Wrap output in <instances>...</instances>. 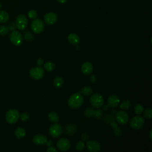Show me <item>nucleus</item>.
<instances>
[{"instance_id": "9d476101", "label": "nucleus", "mask_w": 152, "mask_h": 152, "mask_svg": "<svg viewBox=\"0 0 152 152\" xmlns=\"http://www.w3.org/2000/svg\"><path fill=\"white\" fill-rule=\"evenodd\" d=\"M44 70L41 67L32 68L29 72L30 76L35 80H40L44 76Z\"/></svg>"}, {"instance_id": "a211bd4d", "label": "nucleus", "mask_w": 152, "mask_h": 152, "mask_svg": "<svg viewBox=\"0 0 152 152\" xmlns=\"http://www.w3.org/2000/svg\"><path fill=\"white\" fill-rule=\"evenodd\" d=\"M14 135L17 138H19V139L23 138L26 135V131L24 128L22 127H19L15 131Z\"/></svg>"}, {"instance_id": "423d86ee", "label": "nucleus", "mask_w": 152, "mask_h": 152, "mask_svg": "<svg viewBox=\"0 0 152 152\" xmlns=\"http://www.w3.org/2000/svg\"><path fill=\"white\" fill-rule=\"evenodd\" d=\"M11 42L15 46H20L22 44L23 38L22 33L18 31L13 30L10 35Z\"/></svg>"}, {"instance_id": "dca6fc26", "label": "nucleus", "mask_w": 152, "mask_h": 152, "mask_svg": "<svg viewBox=\"0 0 152 152\" xmlns=\"http://www.w3.org/2000/svg\"><path fill=\"white\" fill-rule=\"evenodd\" d=\"M81 70L84 74L89 75L93 70V66L90 62H86L82 64L81 67Z\"/></svg>"}, {"instance_id": "c9c22d12", "label": "nucleus", "mask_w": 152, "mask_h": 152, "mask_svg": "<svg viewBox=\"0 0 152 152\" xmlns=\"http://www.w3.org/2000/svg\"><path fill=\"white\" fill-rule=\"evenodd\" d=\"M122 133V131L121 130V128H118V127H116V128H114V134L115 135H120Z\"/></svg>"}, {"instance_id": "4468645a", "label": "nucleus", "mask_w": 152, "mask_h": 152, "mask_svg": "<svg viewBox=\"0 0 152 152\" xmlns=\"http://www.w3.org/2000/svg\"><path fill=\"white\" fill-rule=\"evenodd\" d=\"M33 142L37 146H42L48 143V138L46 136L42 134H37L33 137Z\"/></svg>"}, {"instance_id": "f257e3e1", "label": "nucleus", "mask_w": 152, "mask_h": 152, "mask_svg": "<svg viewBox=\"0 0 152 152\" xmlns=\"http://www.w3.org/2000/svg\"><path fill=\"white\" fill-rule=\"evenodd\" d=\"M84 101V97L80 93H75L70 97L68 105L72 109H77L83 105Z\"/></svg>"}, {"instance_id": "f3484780", "label": "nucleus", "mask_w": 152, "mask_h": 152, "mask_svg": "<svg viewBox=\"0 0 152 152\" xmlns=\"http://www.w3.org/2000/svg\"><path fill=\"white\" fill-rule=\"evenodd\" d=\"M68 40L71 45H77L80 42V38L77 35L73 33L68 36Z\"/></svg>"}, {"instance_id": "473e14b6", "label": "nucleus", "mask_w": 152, "mask_h": 152, "mask_svg": "<svg viewBox=\"0 0 152 152\" xmlns=\"http://www.w3.org/2000/svg\"><path fill=\"white\" fill-rule=\"evenodd\" d=\"M28 16L30 19L34 20V19H36V17L37 16V13L35 10H31L28 13Z\"/></svg>"}, {"instance_id": "412c9836", "label": "nucleus", "mask_w": 152, "mask_h": 152, "mask_svg": "<svg viewBox=\"0 0 152 152\" xmlns=\"http://www.w3.org/2000/svg\"><path fill=\"white\" fill-rule=\"evenodd\" d=\"M64 83V79L60 76L56 77L54 80V86L56 88H61V87H63Z\"/></svg>"}, {"instance_id": "7ed1b4c3", "label": "nucleus", "mask_w": 152, "mask_h": 152, "mask_svg": "<svg viewBox=\"0 0 152 152\" xmlns=\"http://www.w3.org/2000/svg\"><path fill=\"white\" fill-rule=\"evenodd\" d=\"M145 124V120L144 119L140 116V115H138L134 117H133L130 121V127L134 129V130H140L142 128Z\"/></svg>"}, {"instance_id": "20e7f679", "label": "nucleus", "mask_w": 152, "mask_h": 152, "mask_svg": "<svg viewBox=\"0 0 152 152\" xmlns=\"http://www.w3.org/2000/svg\"><path fill=\"white\" fill-rule=\"evenodd\" d=\"M20 118V114L16 109H10L6 115V121L10 124H15Z\"/></svg>"}, {"instance_id": "7c9ffc66", "label": "nucleus", "mask_w": 152, "mask_h": 152, "mask_svg": "<svg viewBox=\"0 0 152 152\" xmlns=\"http://www.w3.org/2000/svg\"><path fill=\"white\" fill-rule=\"evenodd\" d=\"M103 111L102 109H96L94 110V114H93V117L96 118V119H100L103 116Z\"/></svg>"}, {"instance_id": "2eb2a0df", "label": "nucleus", "mask_w": 152, "mask_h": 152, "mask_svg": "<svg viewBox=\"0 0 152 152\" xmlns=\"http://www.w3.org/2000/svg\"><path fill=\"white\" fill-rule=\"evenodd\" d=\"M120 104V98L116 94H112L109 96L108 100V105L109 107L114 108L118 106Z\"/></svg>"}, {"instance_id": "6e6552de", "label": "nucleus", "mask_w": 152, "mask_h": 152, "mask_svg": "<svg viewBox=\"0 0 152 152\" xmlns=\"http://www.w3.org/2000/svg\"><path fill=\"white\" fill-rule=\"evenodd\" d=\"M115 119L119 124L125 125L128 121L129 116L127 112L121 110L118 111L115 114Z\"/></svg>"}, {"instance_id": "4be33fe9", "label": "nucleus", "mask_w": 152, "mask_h": 152, "mask_svg": "<svg viewBox=\"0 0 152 152\" xmlns=\"http://www.w3.org/2000/svg\"><path fill=\"white\" fill-rule=\"evenodd\" d=\"M9 19V14L6 11H0V23H6Z\"/></svg>"}, {"instance_id": "9b49d317", "label": "nucleus", "mask_w": 152, "mask_h": 152, "mask_svg": "<svg viewBox=\"0 0 152 152\" xmlns=\"http://www.w3.org/2000/svg\"><path fill=\"white\" fill-rule=\"evenodd\" d=\"M57 146L58 148L61 151L64 152L69 150L71 147V144L68 139L65 138H61L58 140Z\"/></svg>"}, {"instance_id": "79ce46f5", "label": "nucleus", "mask_w": 152, "mask_h": 152, "mask_svg": "<svg viewBox=\"0 0 152 152\" xmlns=\"http://www.w3.org/2000/svg\"><path fill=\"white\" fill-rule=\"evenodd\" d=\"M151 134H152V130H150V132H149V138H150V140H152Z\"/></svg>"}, {"instance_id": "c756f323", "label": "nucleus", "mask_w": 152, "mask_h": 152, "mask_svg": "<svg viewBox=\"0 0 152 152\" xmlns=\"http://www.w3.org/2000/svg\"><path fill=\"white\" fill-rule=\"evenodd\" d=\"M144 117L147 119H151L152 118V109L151 108H147L144 111Z\"/></svg>"}, {"instance_id": "a19ab883", "label": "nucleus", "mask_w": 152, "mask_h": 152, "mask_svg": "<svg viewBox=\"0 0 152 152\" xmlns=\"http://www.w3.org/2000/svg\"><path fill=\"white\" fill-rule=\"evenodd\" d=\"M57 1L61 4H64L68 1V0H57Z\"/></svg>"}, {"instance_id": "ea45409f", "label": "nucleus", "mask_w": 152, "mask_h": 152, "mask_svg": "<svg viewBox=\"0 0 152 152\" xmlns=\"http://www.w3.org/2000/svg\"><path fill=\"white\" fill-rule=\"evenodd\" d=\"M36 64H37V65L38 66L42 67V66L43 65V64H44V61H43V60L42 58H39V59H38V60H37Z\"/></svg>"}, {"instance_id": "6ab92c4d", "label": "nucleus", "mask_w": 152, "mask_h": 152, "mask_svg": "<svg viewBox=\"0 0 152 152\" xmlns=\"http://www.w3.org/2000/svg\"><path fill=\"white\" fill-rule=\"evenodd\" d=\"M48 118L49 120L53 123H58L60 121L59 116L55 112H50L48 114Z\"/></svg>"}, {"instance_id": "f8f14e48", "label": "nucleus", "mask_w": 152, "mask_h": 152, "mask_svg": "<svg viewBox=\"0 0 152 152\" xmlns=\"http://www.w3.org/2000/svg\"><path fill=\"white\" fill-rule=\"evenodd\" d=\"M44 22L48 25L54 24L58 20L57 15L53 12H49L45 15Z\"/></svg>"}, {"instance_id": "2f4dec72", "label": "nucleus", "mask_w": 152, "mask_h": 152, "mask_svg": "<svg viewBox=\"0 0 152 152\" xmlns=\"http://www.w3.org/2000/svg\"><path fill=\"white\" fill-rule=\"evenodd\" d=\"M85 143L82 141H79L77 144H76V149L79 151H82L85 148Z\"/></svg>"}, {"instance_id": "cd10ccee", "label": "nucleus", "mask_w": 152, "mask_h": 152, "mask_svg": "<svg viewBox=\"0 0 152 152\" xmlns=\"http://www.w3.org/2000/svg\"><path fill=\"white\" fill-rule=\"evenodd\" d=\"M24 38L26 40L31 41V40H33L34 36H33V33H31L30 32H29V31H25L24 32Z\"/></svg>"}, {"instance_id": "72a5a7b5", "label": "nucleus", "mask_w": 152, "mask_h": 152, "mask_svg": "<svg viewBox=\"0 0 152 152\" xmlns=\"http://www.w3.org/2000/svg\"><path fill=\"white\" fill-rule=\"evenodd\" d=\"M20 119L23 121H27L30 118V115L27 112H23L20 115Z\"/></svg>"}, {"instance_id": "393cba45", "label": "nucleus", "mask_w": 152, "mask_h": 152, "mask_svg": "<svg viewBox=\"0 0 152 152\" xmlns=\"http://www.w3.org/2000/svg\"><path fill=\"white\" fill-rule=\"evenodd\" d=\"M76 131V127L73 124H70L66 127V132L69 135H73Z\"/></svg>"}, {"instance_id": "1a4fd4ad", "label": "nucleus", "mask_w": 152, "mask_h": 152, "mask_svg": "<svg viewBox=\"0 0 152 152\" xmlns=\"http://www.w3.org/2000/svg\"><path fill=\"white\" fill-rule=\"evenodd\" d=\"M15 24L18 29L21 30L25 29L28 24V20L27 17L24 14H20L18 16L16 19Z\"/></svg>"}, {"instance_id": "39448f33", "label": "nucleus", "mask_w": 152, "mask_h": 152, "mask_svg": "<svg viewBox=\"0 0 152 152\" xmlns=\"http://www.w3.org/2000/svg\"><path fill=\"white\" fill-rule=\"evenodd\" d=\"M32 30L36 34L41 33L45 29V24L42 20L39 19H35L31 24Z\"/></svg>"}, {"instance_id": "5701e85b", "label": "nucleus", "mask_w": 152, "mask_h": 152, "mask_svg": "<svg viewBox=\"0 0 152 152\" xmlns=\"http://www.w3.org/2000/svg\"><path fill=\"white\" fill-rule=\"evenodd\" d=\"M79 93L87 96H90L93 93V89L90 86H84L79 91Z\"/></svg>"}, {"instance_id": "4c0bfd02", "label": "nucleus", "mask_w": 152, "mask_h": 152, "mask_svg": "<svg viewBox=\"0 0 152 152\" xmlns=\"http://www.w3.org/2000/svg\"><path fill=\"white\" fill-rule=\"evenodd\" d=\"M47 152H57V149L53 146H50L47 149Z\"/></svg>"}, {"instance_id": "c85d7f7f", "label": "nucleus", "mask_w": 152, "mask_h": 152, "mask_svg": "<svg viewBox=\"0 0 152 152\" xmlns=\"http://www.w3.org/2000/svg\"><path fill=\"white\" fill-rule=\"evenodd\" d=\"M94 109L93 108H87V109H86V110L84 111V115L87 117H93V114H94Z\"/></svg>"}, {"instance_id": "37998d69", "label": "nucleus", "mask_w": 152, "mask_h": 152, "mask_svg": "<svg viewBox=\"0 0 152 152\" xmlns=\"http://www.w3.org/2000/svg\"><path fill=\"white\" fill-rule=\"evenodd\" d=\"M1 8H2V4L1 3H0V9H1Z\"/></svg>"}, {"instance_id": "b1692460", "label": "nucleus", "mask_w": 152, "mask_h": 152, "mask_svg": "<svg viewBox=\"0 0 152 152\" xmlns=\"http://www.w3.org/2000/svg\"><path fill=\"white\" fill-rule=\"evenodd\" d=\"M131 106V102L128 100H124L120 104V108L122 110H128Z\"/></svg>"}, {"instance_id": "a878e982", "label": "nucleus", "mask_w": 152, "mask_h": 152, "mask_svg": "<svg viewBox=\"0 0 152 152\" xmlns=\"http://www.w3.org/2000/svg\"><path fill=\"white\" fill-rule=\"evenodd\" d=\"M143 111H144V107L140 104H138L136 105L135 107H134V112L137 115L141 114L143 113Z\"/></svg>"}, {"instance_id": "bb28decb", "label": "nucleus", "mask_w": 152, "mask_h": 152, "mask_svg": "<svg viewBox=\"0 0 152 152\" xmlns=\"http://www.w3.org/2000/svg\"><path fill=\"white\" fill-rule=\"evenodd\" d=\"M9 29L7 26L1 25L0 26V35L5 36L7 35L9 32Z\"/></svg>"}, {"instance_id": "aec40b11", "label": "nucleus", "mask_w": 152, "mask_h": 152, "mask_svg": "<svg viewBox=\"0 0 152 152\" xmlns=\"http://www.w3.org/2000/svg\"><path fill=\"white\" fill-rule=\"evenodd\" d=\"M44 68L48 72H51L55 68V64L52 61H48L43 64Z\"/></svg>"}, {"instance_id": "f03ea898", "label": "nucleus", "mask_w": 152, "mask_h": 152, "mask_svg": "<svg viewBox=\"0 0 152 152\" xmlns=\"http://www.w3.org/2000/svg\"><path fill=\"white\" fill-rule=\"evenodd\" d=\"M90 102L91 106L94 108H100L104 103V99L102 95L99 93H94L90 97Z\"/></svg>"}, {"instance_id": "ddd939ff", "label": "nucleus", "mask_w": 152, "mask_h": 152, "mask_svg": "<svg viewBox=\"0 0 152 152\" xmlns=\"http://www.w3.org/2000/svg\"><path fill=\"white\" fill-rule=\"evenodd\" d=\"M86 147L90 152H98L101 149V145L96 141L90 140L86 143Z\"/></svg>"}, {"instance_id": "0eeeda50", "label": "nucleus", "mask_w": 152, "mask_h": 152, "mask_svg": "<svg viewBox=\"0 0 152 152\" xmlns=\"http://www.w3.org/2000/svg\"><path fill=\"white\" fill-rule=\"evenodd\" d=\"M49 133L50 135L53 138H58L62 134L63 128L60 124L54 123L50 127Z\"/></svg>"}, {"instance_id": "e433bc0d", "label": "nucleus", "mask_w": 152, "mask_h": 152, "mask_svg": "<svg viewBox=\"0 0 152 152\" xmlns=\"http://www.w3.org/2000/svg\"><path fill=\"white\" fill-rule=\"evenodd\" d=\"M81 138L83 141H87L89 140V135L87 133H83L81 134Z\"/></svg>"}, {"instance_id": "f704fd0d", "label": "nucleus", "mask_w": 152, "mask_h": 152, "mask_svg": "<svg viewBox=\"0 0 152 152\" xmlns=\"http://www.w3.org/2000/svg\"><path fill=\"white\" fill-rule=\"evenodd\" d=\"M7 27H8L9 30L13 31V30H15V29H16V24L14 22H11L9 24Z\"/></svg>"}, {"instance_id": "58836bf2", "label": "nucleus", "mask_w": 152, "mask_h": 152, "mask_svg": "<svg viewBox=\"0 0 152 152\" xmlns=\"http://www.w3.org/2000/svg\"><path fill=\"white\" fill-rule=\"evenodd\" d=\"M89 80H90V81L92 83H94L96 82L97 81V77L94 76V75H93V76H91L89 78Z\"/></svg>"}]
</instances>
